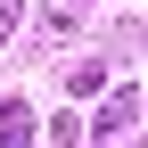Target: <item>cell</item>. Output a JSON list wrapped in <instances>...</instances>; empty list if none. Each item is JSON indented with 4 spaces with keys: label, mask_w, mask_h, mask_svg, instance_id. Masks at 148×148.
Returning <instances> with one entry per match:
<instances>
[{
    "label": "cell",
    "mask_w": 148,
    "mask_h": 148,
    "mask_svg": "<svg viewBox=\"0 0 148 148\" xmlns=\"http://www.w3.org/2000/svg\"><path fill=\"white\" fill-rule=\"evenodd\" d=\"M33 140V123H25V107H0V148H25Z\"/></svg>",
    "instance_id": "1"
},
{
    "label": "cell",
    "mask_w": 148,
    "mask_h": 148,
    "mask_svg": "<svg viewBox=\"0 0 148 148\" xmlns=\"http://www.w3.org/2000/svg\"><path fill=\"white\" fill-rule=\"evenodd\" d=\"M8 25H16V0H0V41H8Z\"/></svg>",
    "instance_id": "2"
}]
</instances>
